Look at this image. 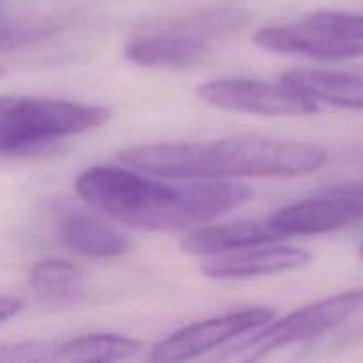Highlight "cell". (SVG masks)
<instances>
[{
  "label": "cell",
  "instance_id": "6da1fadb",
  "mask_svg": "<svg viewBox=\"0 0 363 363\" xmlns=\"http://www.w3.org/2000/svg\"><path fill=\"white\" fill-rule=\"evenodd\" d=\"M77 191L87 204L138 230L174 233L209 222L252 199V188L229 181L167 184L124 167L99 165L84 170Z\"/></svg>",
  "mask_w": 363,
  "mask_h": 363
},
{
  "label": "cell",
  "instance_id": "7a4b0ae2",
  "mask_svg": "<svg viewBox=\"0 0 363 363\" xmlns=\"http://www.w3.org/2000/svg\"><path fill=\"white\" fill-rule=\"evenodd\" d=\"M123 165L165 179L220 181L229 177H293L315 172L325 147L264 137H230L201 144H151L117 155Z\"/></svg>",
  "mask_w": 363,
  "mask_h": 363
},
{
  "label": "cell",
  "instance_id": "3957f363",
  "mask_svg": "<svg viewBox=\"0 0 363 363\" xmlns=\"http://www.w3.org/2000/svg\"><path fill=\"white\" fill-rule=\"evenodd\" d=\"M103 106L39 96H0V155H28L50 142L103 126Z\"/></svg>",
  "mask_w": 363,
  "mask_h": 363
},
{
  "label": "cell",
  "instance_id": "277c9868",
  "mask_svg": "<svg viewBox=\"0 0 363 363\" xmlns=\"http://www.w3.org/2000/svg\"><path fill=\"white\" fill-rule=\"evenodd\" d=\"M362 307L363 289L335 294L332 298L307 305L300 311L291 312L280 321H269L264 330L241 340L233 351H247L248 354L245 357L247 362L261 360L266 354L280 347L330 332L357 314Z\"/></svg>",
  "mask_w": 363,
  "mask_h": 363
},
{
  "label": "cell",
  "instance_id": "5b68a950",
  "mask_svg": "<svg viewBox=\"0 0 363 363\" xmlns=\"http://www.w3.org/2000/svg\"><path fill=\"white\" fill-rule=\"evenodd\" d=\"M197 96L208 105L268 117H300L318 112V103L286 82L225 78L202 84Z\"/></svg>",
  "mask_w": 363,
  "mask_h": 363
},
{
  "label": "cell",
  "instance_id": "8992f818",
  "mask_svg": "<svg viewBox=\"0 0 363 363\" xmlns=\"http://www.w3.org/2000/svg\"><path fill=\"white\" fill-rule=\"evenodd\" d=\"M363 220V183L344 184L279 209L269 222L286 238L340 230Z\"/></svg>",
  "mask_w": 363,
  "mask_h": 363
},
{
  "label": "cell",
  "instance_id": "52a82bcc",
  "mask_svg": "<svg viewBox=\"0 0 363 363\" xmlns=\"http://www.w3.org/2000/svg\"><path fill=\"white\" fill-rule=\"evenodd\" d=\"M275 318V311L266 307L230 312L218 318L194 323L165 337L152 347L149 360L184 362L197 358L236 337L266 326Z\"/></svg>",
  "mask_w": 363,
  "mask_h": 363
},
{
  "label": "cell",
  "instance_id": "ba28073f",
  "mask_svg": "<svg viewBox=\"0 0 363 363\" xmlns=\"http://www.w3.org/2000/svg\"><path fill=\"white\" fill-rule=\"evenodd\" d=\"M211 35L208 18L199 16L190 23L174 25L165 30L137 35L124 48V55L145 67H191L209 55L206 39Z\"/></svg>",
  "mask_w": 363,
  "mask_h": 363
},
{
  "label": "cell",
  "instance_id": "9c48e42d",
  "mask_svg": "<svg viewBox=\"0 0 363 363\" xmlns=\"http://www.w3.org/2000/svg\"><path fill=\"white\" fill-rule=\"evenodd\" d=\"M261 48L279 53H298L315 60H347L363 55V43L340 35L314 21L272 25L255 32Z\"/></svg>",
  "mask_w": 363,
  "mask_h": 363
},
{
  "label": "cell",
  "instance_id": "30bf717a",
  "mask_svg": "<svg viewBox=\"0 0 363 363\" xmlns=\"http://www.w3.org/2000/svg\"><path fill=\"white\" fill-rule=\"evenodd\" d=\"M311 262V255L294 247H254L216 255L201 266L202 275L213 280H247L291 272Z\"/></svg>",
  "mask_w": 363,
  "mask_h": 363
},
{
  "label": "cell",
  "instance_id": "8fae6325",
  "mask_svg": "<svg viewBox=\"0 0 363 363\" xmlns=\"http://www.w3.org/2000/svg\"><path fill=\"white\" fill-rule=\"evenodd\" d=\"M286 240L269 220L220 223L202 227L181 241V250L191 255H223Z\"/></svg>",
  "mask_w": 363,
  "mask_h": 363
},
{
  "label": "cell",
  "instance_id": "7c38bea8",
  "mask_svg": "<svg viewBox=\"0 0 363 363\" xmlns=\"http://www.w3.org/2000/svg\"><path fill=\"white\" fill-rule=\"evenodd\" d=\"M59 234L67 250L85 257L108 259L130 250V241L123 233L89 213H67L60 220Z\"/></svg>",
  "mask_w": 363,
  "mask_h": 363
},
{
  "label": "cell",
  "instance_id": "4fadbf2b",
  "mask_svg": "<svg viewBox=\"0 0 363 363\" xmlns=\"http://www.w3.org/2000/svg\"><path fill=\"white\" fill-rule=\"evenodd\" d=\"M301 94L342 108H363V77L323 69H291L280 78Z\"/></svg>",
  "mask_w": 363,
  "mask_h": 363
},
{
  "label": "cell",
  "instance_id": "5bb4252c",
  "mask_svg": "<svg viewBox=\"0 0 363 363\" xmlns=\"http://www.w3.org/2000/svg\"><path fill=\"white\" fill-rule=\"evenodd\" d=\"M140 350L142 344L130 337L117 335V333H89V335L57 344L52 362H119L135 357Z\"/></svg>",
  "mask_w": 363,
  "mask_h": 363
},
{
  "label": "cell",
  "instance_id": "9a60e30c",
  "mask_svg": "<svg viewBox=\"0 0 363 363\" xmlns=\"http://www.w3.org/2000/svg\"><path fill=\"white\" fill-rule=\"evenodd\" d=\"M30 287L43 303L53 307L74 305L84 296L82 273L66 261H43L32 268Z\"/></svg>",
  "mask_w": 363,
  "mask_h": 363
},
{
  "label": "cell",
  "instance_id": "2e32d148",
  "mask_svg": "<svg viewBox=\"0 0 363 363\" xmlns=\"http://www.w3.org/2000/svg\"><path fill=\"white\" fill-rule=\"evenodd\" d=\"M308 20L321 27L330 28L340 35L363 43V14L342 13V11H318Z\"/></svg>",
  "mask_w": 363,
  "mask_h": 363
},
{
  "label": "cell",
  "instance_id": "e0dca14e",
  "mask_svg": "<svg viewBox=\"0 0 363 363\" xmlns=\"http://www.w3.org/2000/svg\"><path fill=\"white\" fill-rule=\"evenodd\" d=\"M52 342H13L0 346V362H52Z\"/></svg>",
  "mask_w": 363,
  "mask_h": 363
},
{
  "label": "cell",
  "instance_id": "ac0fdd59",
  "mask_svg": "<svg viewBox=\"0 0 363 363\" xmlns=\"http://www.w3.org/2000/svg\"><path fill=\"white\" fill-rule=\"evenodd\" d=\"M21 307L23 305H21V300H18V298L0 296V323L16 315L21 311Z\"/></svg>",
  "mask_w": 363,
  "mask_h": 363
},
{
  "label": "cell",
  "instance_id": "d6986e66",
  "mask_svg": "<svg viewBox=\"0 0 363 363\" xmlns=\"http://www.w3.org/2000/svg\"><path fill=\"white\" fill-rule=\"evenodd\" d=\"M360 257L363 259V243L360 245Z\"/></svg>",
  "mask_w": 363,
  "mask_h": 363
}]
</instances>
